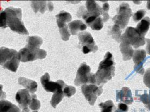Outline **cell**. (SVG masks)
<instances>
[{
    "label": "cell",
    "mask_w": 150,
    "mask_h": 112,
    "mask_svg": "<svg viewBox=\"0 0 150 112\" xmlns=\"http://www.w3.org/2000/svg\"><path fill=\"white\" fill-rule=\"evenodd\" d=\"M115 65L112 54L109 52H107L104 59L99 64L98 71L96 73V83L97 85H103L114 77Z\"/></svg>",
    "instance_id": "1"
},
{
    "label": "cell",
    "mask_w": 150,
    "mask_h": 112,
    "mask_svg": "<svg viewBox=\"0 0 150 112\" xmlns=\"http://www.w3.org/2000/svg\"><path fill=\"white\" fill-rule=\"evenodd\" d=\"M7 14V26L19 34L29 35L22 20V10L20 8L8 7L4 10Z\"/></svg>",
    "instance_id": "2"
},
{
    "label": "cell",
    "mask_w": 150,
    "mask_h": 112,
    "mask_svg": "<svg viewBox=\"0 0 150 112\" xmlns=\"http://www.w3.org/2000/svg\"><path fill=\"white\" fill-rule=\"evenodd\" d=\"M0 60L1 65L4 68L14 72L17 71L21 61L17 51L6 47L1 48Z\"/></svg>",
    "instance_id": "3"
},
{
    "label": "cell",
    "mask_w": 150,
    "mask_h": 112,
    "mask_svg": "<svg viewBox=\"0 0 150 112\" xmlns=\"http://www.w3.org/2000/svg\"><path fill=\"white\" fill-rule=\"evenodd\" d=\"M117 15L112 18L113 22L120 27L124 29L129 23L130 17L132 16V10L129 4L123 3L117 9Z\"/></svg>",
    "instance_id": "4"
},
{
    "label": "cell",
    "mask_w": 150,
    "mask_h": 112,
    "mask_svg": "<svg viewBox=\"0 0 150 112\" xmlns=\"http://www.w3.org/2000/svg\"><path fill=\"white\" fill-rule=\"evenodd\" d=\"M96 82L95 75L91 73V68L89 65L85 63L81 65L77 70L75 79V85L79 86L83 84H86L87 83L95 84Z\"/></svg>",
    "instance_id": "5"
},
{
    "label": "cell",
    "mask_w": 150,
    "mask_h": 112,
    "mask_svg": "<svg viewBox=\"0 0 150 112\" xmlns=\"http://www.w3.org/2000/svg\"><path fill=\"white\" fill-rule=\"evenodd\" d=\"M18 54L21 61L22 62L34 61L37 59H43L47 56V52L44 50L40 49L31 50L26 47L21 49Z\"/></svg>",
    "instance_id": "6"
},
{
    "label": "cell",
    "mask_w": 150,
    "mask_h": 112,
    "mask_svg": "<svg viewBox=\"0 0 150 112\" xmlns=\"http://www.w3.org/2000/svg\"><path fill=\"white\" fill-rule=\"evenodd\" d=\"M132 46L137 49L145 44V38L142 36L137 31L136 28L128 27L125 32L122 36Z\"/></svg>",
    "instance_id": "7"
},
{
    "label": "cell",
    "mask_w": 150,
    "mask_h": 112,
    "mask_svg": "<svg viewBox=\"0 0 150 112\" xmlns=\"http://www.w3.org/2000/svg\"><path fill=\"white\" fill-rule=\"evenodd\" d=\"M102 85L97 86L95 84H84L82 86V92L90 105L93 106L98 96L103 93Z\"/></svg>",
    "instance_id": "8"
},
{
    "label": "cell",
    "mask_w": 150,
    "mask_h": 112,
    "mask_svg": "<svg viewBox=\"0 0 150 112\" xmlns=\"http://www.w3.org/2000/svg\"><path fill=\"white\" fill-rule=\"evenodd\" d=\"M79 44L82 46V51L84 54L90 52H96L98 50L91 35L88 32H81L79 34Z\"/></svg>",
    "instance_id": "9"
},
{
    "label": "cell",
    "mask_w": 150,
    "mask_h": 112,
    "mask_svg": "<svg viewBox=\"0 0 150 112\" xmlns=\"http://www.w3.org/2000/svg\"><path fill=\"white\" fill-rule=\"evenodd\" d=\"M50 75L47 72L41 78V84L47 92L55 93L64 87L65 84L63 80H58L56 82H51L50 81Z\"/></svg>",
    "instance_id": "10"
},
{
    "label": "cell",
    "mask_w": 150,
    "mask_h": 112,
    "mask_svg": "<svg viewBox=\"0 0 150 112\" xmlns=\"http://www.w3.org/2000/svg\"><path fill=\"white\" fill-rule=\"evenodd\" d=\"M146 57V52L144 50H138L134 51L133 61L135 64L134 69L136 72L143 75L145 73L143 64Z\"/></svg>",
    "instance_id": "11"
},
{
    "label": "cell",
    "mask_w": 150,
    "mask_h": 112,
    "mask_svg": "<svg viewBox=\"0 0 150 112\" xmlns=\"http://www.w3.org/2000/svg\"><path fill=\"white\" fill-rule=\"evenodd\" d=\"M15 99L22 109L29 108L31 101V96L27 89H22L17 92Z\"/></svg>",
    "instance_id": "12"
},
{
    "label": "cell",
    "mask_w": 150,
    "mask_h": 112,
    "mask_svg": "<svg viewBox=\"0 0 150 112\" xmlns=\"http://www.w3.org/2000/svg\"><path fill=\"white\" fill-rule=\"evenodd\" d=\"M116 101H122L125 104L131 105L133 101L132 92L130 88L124 87L121 91L117 90L116 91Z\"/></svg>",
    "instance_id": "13"
},
{
    "label": "cell",
    "mask_w": 150,
    "mask_h": 112,
    "mask_svg": "<svg viewBox=\"0 0 150 112\" xmlns=\"http://www.w3.org/2000/svg\"><path fill=\"white\" fill-rule=\"evenodd\" d=\"M120 48L122 54H123V60L124 61H129L133 57L134 50L131 44L126 39L121 37Z\"/></svg>",
    "instance_id": "14"
},
{
    "label": "cell",
    "mask_w": 150,
    "mask_h": 112,
    "mask_svg": "<svg viewBox=\"0 0 150 112\" xmlns=\"http://www.w3.org/2000/svg\"><path fill=\"white\" fill-rule=\"evenodd\" d=\"M18 82L20 85L26 88L29 92L32 94H34L35 92H36L38 89V84L35 81L24 77H20L18 78Z\"/></svg>",
    "instance_id": "15"
},
{
    "label": "cell",
    "mask_w": 150,
    "mask_h": 112,
    "mask_svg": "<svg viewBox=\"0 0 150 112\" xmlns=\"http://www.w3.org/2000/svg\"><path fill=\"white\" fill-rule=\"evenodd\" d=\"M68 25L70 33L72 35H76L79 31L85 30L87 29V25L81 20H74L69 23Z\"/></svg>",
    "instance_id": "16"
},
{
    "label": "cell",
    "mask_w": 150,
    "mask_h": 112,
    "mask_svg": "<svg viewBox=\"0 0 150 112\" xmlns=\"http://www.w3.org/2000/svg\"><path fill=\"white\" fill-rule=\"evenodd\" d=\"M150 27V17H144L137 25L136 29L142 36L145 37Z\"/></svg>",
    "instance_id": "17"
},
{
    "label": "cell",
    "mask_w": 150,
    "mask_h": 112,
    "mask_svg": "<svg viewBox=\"0 0 150 112\" xmlns=\"http://www.w3.org/2000/svg\"><path fill=\"white\" fill-rule=\"evenodd\" d=\"M27 42L26 48L31 50H36L40 49L41 45L43 44V39L38 36H29L28 38Z\"/></svg>",
    "instance_id": "18"
},
{
    "label": "cell",
    "mask_w": 150,
    "mask_h": 112,
    "mask_svg": "<svg viewBox=\"0 0 150 112\" xmlns=\"http://www.w3.org/2000/svg\"><path fill=\"white\" fill-rule=\"evenodd\" d=\"M0 106V112H20L17 106L6 100H1Z\"/></svg>",
    "instance_id": "19"
},
{
    "label": "cell",
    "mask_w": 150,
    "mask_h": 112,
    "mask_svg": "<svg viewBox=\"0 0 150 112\" xmlns=\"http://www.w3.org/2000/svg\"><path fill=\"white\" fill-rule=\"evenodd\" d=\"M47 3L48 1H31L32 9L35 13L40 12L41 14H44L47 8L48 9V4H47Z\"/></svg>",
    "instance_id": "20"
},
{
    "label": "cell",
    "mask_w": 150,
    "mask_h": 112,
    "mask_svg": "<svg viewBox=\"0 0 150 112\" xmlns=\"http://www.w3.org/2000/svg\"><path fill=\"white\" fill-rule=\"evenodd\" d=\"M57 23L62 40L64 41H68L71 35L69 31L68 25L66 24V23L59 21H57Z\"/></svg>",
    "instance_id": "21"
},
{
    "label": "cell",
    "mask_w": 150,
    "mask_h": 112,
    "mask_svg": "<svg viewBox=\"0 0 150 112\" xmlns=\"http://www.w3.org/2000/svg\"><path fill=\"white\" fill-rule=\"evenodd\" d=\"M63 88L59 89L52 97L50 104L52 107L54 108H56L57 105L59 104V102H61L63 97H64L63 93Z\"/></svg>",
    "instance_id": "22"
},
{
    "label": "cell",
    "mask_w": 150,
    "mask_h": 112,
    "mask_svg": "<svg viewBox=\"0 0 150 112\" xmlns=\"http://www.w3.org/2000/svg\"><path fill=\"white\" fill-rule=\"evenodd\" d=\"M56 17L57 18V21L64 23H69L72 20V16L70 14L63 10L61 11L58 15H57Z\"/></svg>",
    "instance_id": "23"
},
{
    "label": "cell",
    "mask_w": 150,
    "mask_h": 112,
    "mask_svg": "<svg viewBox=\"0 0 150 112\" xmlns=\"http://www.w3.org/2000/svg\"><path fill=\"white\" fill-rule=\"evenodd\" d=\"M101 108V112H112L115 108L114 104L112 100H108L105 102H101L99 104Z\"/></svg>",
    "instance_id": "24"
},
{
    "label": "cell",
    "mask_w": 150,
    "mask_h": 112,
    "mask_svg": "<svg viewBox=\"0 0 150 112\" xmlns=\"http://www.w3.org/2000/svg\"><path fill=\"white\" fill-rule=\"evenodd\" d=\"M110 32L113 38L115 39L118 42H120L121 37H122L121 31L120 30V27L117 25H114L111 28Z\"/></svg>",
    "instance_id": "25"
},
{
    "label": "cell",
    "mask_w": 150,
    "mask_h": 112,
    "mask_svg": "<svg viewBox=\"0 0 150 112\" xmlns=\"http://www.w3.org/2000/svg\"><path fill=\"white\" fill-rule=\"evenodd\" d=\"M41 107V103L37 98L36 94H33L31 95V101L29 108L33 111H38Z\"/></svg>",
    "instance_id": "26"
},
{
    "label": "cell",
    "mask_w": 150,
    "mask_h": 112,
    "mask_svg": "<svg viewBox=\"0 0 150 112\" xmlns=\"http://www.w3.org/2000/svg\"><path fill=\"white\" fill-rule=\"evenodd\" d=\"M102 12V16L103 20L104 22H106L109 19V15L108 14L109 10V4L107 1H105L104 4L103 5Z\"/></svg>",
    "instance_id": "27"
},
{
    "label": "cell",
    "mask_w": 150,
    "mask_h": 112,
    "mask_svg": "<svg viewBox=\"0 0 150 112\" xmlns=\"http://www.w3.org/2000/svg\"><path fill=\"white\" fill-rule=\"evenodd\" d=\"M76 92V89L75 87L72 86H68L65 84L63 88L64 95L68 98H70L71 96L74 95Z\"/></svg>",
    "instance_id": "28"
},
{
    "label": "cell",
    "mask_w": 150,
    "mask_h": 112,
    "mask_svg": "<svg viewBox=\"0 0 150 112\" xmlns=\"http://www.w3.org/2000/svg\"><path fill=\"white\" fill-rule=\"evenodd\" d=\"M146 14V11L144 9L138 10L133 15V20L135 22H138L139 20H142L145 15Z\"/></svg>",
    "instance_id": "29"
},
{
    "label": "cell",
    "mask_w": 150,
    "mask_h": 112,
    "mask_svg": "<svg viewBox=\"0 0 150 112\" xmlns=\"http://www.w3.org/2000/svg\"><path fill=\"white\" fill-rule=\"evenodd\" d=\"M1 27L2 29H6L8 27L7 22V14L5 11L1 13Z\"/></svg>",
    "instance_id": "30"
},
{
    "label": "cell",
    "mask_w": 150,
    "mask_h": 112,
    "mask_svg": "<svg viewBox=\"0 0 150 112\" xmlns=\"http://www.w3.org/2000/svg\"><path fill=\"white\" fill-rule=\"evenodd\" d=\"M144 82L148 88H150V68H148L144 76Z\"/></svg>",
    "instance_id": "31"
},
{
    "label": "cell",
    "mask_w": 150,
    "mask_h": 112,
    "mask_svg": "<svg viewBox=\"0 0 150 112\" xmlns=\"http://www.w3.org/2000/svg\"><path fill=\"white\" fill-rule=\"evenodd\" d=\"M129 111V107L125 104L120 103L118 106V108L115 112H127Z\"/></svg>",
    "instance_id": "32"
},
{
    "label": "cell",
    "mask_w": 150,
    "mask_h": 112,
    "mask_svg": "<svg viewBox=\"0 0 150 112\" xmlns=\"http://www.w3.org/2000/svg\"><path fill=\"white\" fill-rule=\"evenodd\" d=\"M140 99H141V101L143 102L145 106L148 105L150 103V95H149L147 94L146 91L145 92V93L143 95H142L140 97Z\"/></svg>",
    "instance_id": "33"
},
{
    "label": "cell",
    "mask_w": 150,
    "mask_h": 112,
    "mask_svg": "<svg viewBox=\"0 0 150 112\" xmlns=\"http://www.w3.org/2000/svg\"><path fill=\"white\" fill-rule=\"evenodd\" d=\"M147 42L146 50L147 54L150 55V39L146 38L145 39Z\"/></svg>",
    "instance_id": "34"
},
{
    "label": "cell",
    "mask_w": 150,
    "mask_h": 112,
    "mask_svg": "<svg viewBox=\"0 0 150 112\" xmlns=\"http://www.w3.org/2000/svg\"><path fill=\"white\" fill-rule=\"evenodd\" d=\"M48 9L49 10V11H52L54 9V5L51 1H48Z\"/></svg>",
    "instance_id": "35"
},
{
    "label": "cell",
    "mask_w": 150,
    "mask_h": 112,
    "mask_svg": "<svg viewBox=\"0 0 150 112\" xmlns=\"http://www.w3.org/2000/svg\"><path fill=\"white\" fill-rule=\"evenodd\" d=\"M147 8L148 10H150V1H147Z\"/></svg>",
    "instance_id": "36"
},
{
    "label": "cell",
    "mask_w": 150,
    "mask_h": 112,
    "mask_svg": "<svg viewBox=\"0 0 150 112\" xmlns=\"http://www.w3.org/2000/svg\"><path fill=\"white\" fill-rule=\"evenodd\" d=\"M21 112H30V109L29 108L23 109H22V111Z\"/></svg>",
    "instance_id": "37"
},
{
    "label": "cell",
    "mask_w": 150,
    "mask_h": 112,
    "mask_svg": "<svg viewBox=\"0 0 150 112\" xmlns=\"http://www.w3.org/2000/svg\"><path fill=\"white\" fill-rule=\"evenodd\" d=\"M146 106V107L147 108L149 109H150V104H149L148 105H147L145 106Z\"/></svg>",
    "instance_id": "38"
},
{
    "label": "cell",
    "mask_w": 150,
    "mask_h": 112,
    "mask_svg": "<svg viewBox=\"0 0 150 112\" xmlns=\"http://www.w3.org/2000/svg\"><path fill=\"white\" fill-rule=\"evenodd\" d=\"M38 112V111H34V112Z\"/></svg>",
    "instance_id": "39"
},
{
    "label": "cell",
    "mask_w": 150,
    "mask_h": 112,
    "mask_svg": "<svg viewBox=\"0 0 150 112\" xmlns=\"http://www.w3.org/2000/svg\"></svg>",
    "instance_id": "40"
}]
</instances>
